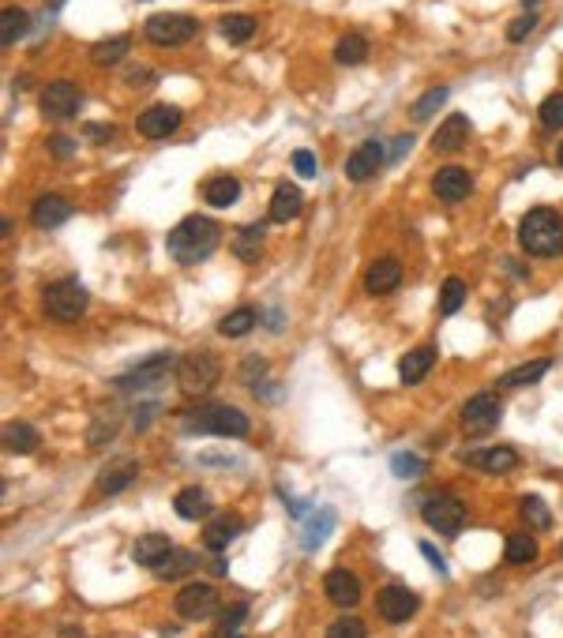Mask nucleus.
Listing matches in <instances>:
<instances>
[{"mask_svg": "<svg viewBox=\"0 0 563 638\" xmlns=\"http://www.w3.org/2000/svg\"><path fill=\"white\" fill-rule=\"evenodd\" d=\"M241 529H244V518L233 515V510H225V515H215L211 522H207L203 529V545L211 548V552H225L229 545H233L241 537Z\"/></svg>", "mask_w": 563, "mask_h": 638, "instance_id": "19", "label": "nucleus"}, {"mask_svg": "<svg viewBox=\"0 0 563 638\" xmlns=\"http://www.w3.org/2000/svg\"><path fill=\"white\" fill-rule=\"evenodd\" d=\"M225 638H244V634H225Z\"/></svg>", "mask_w": 563, "mask_h": 638, "instance_id": "56", "label": "nucleus"}, {"mask_svg": "<svg viewBox=\"0 0 563 638\" xmlns=\"http://www.w3.org/2000/svg\"><path fill=\"white\" fill-rule=\"evenodd\" d=\"M83 136L94 139V143H110L117 136V128L113 124H83Z\"/></svg>", "mask_w": 563, "mask_h": 638, "instance_id": "48", "label": "nucleus"}, {"mask_svg": "<svg viewBox=\"0 0 563 638\" xmlns=\"http://www.w3.org/2000/svg\"><path fill=\"white\" fill-rule=\"evenodd\" d=\"M128 34H117V38H106V41H98L94 46V53H91V60L94 64H101V68H110V64H117V60H124L128 57Z\"/></svg>", "mask_w": 563, "mask_h": 638, "instance_id": "38", "label": "nucleus"}, {"mask_svg": "<svg viewBox=\"0 0 563 638\" xmlns=\"http://www.w3.org/2000/svg\"><path fill=\"white\" fill-rule=\"evenodd\" d=\"M335 522H339L335 507H316V510H312V515L304 518V526H301V548H304V552L323 548L327 537H330V529H335Z\"/></svg>", "mask_w": 563, "mask_h": 638, "instance_id": "20", "label": "nucleus"}, {"mask_svg": "<svg viewBox=\"0 0 563 638\" xmlns=\"http://www.w3.org/2000/svg\"><path fill=\"white\" fill-rule=\"evenodd\" d=\"M72 215H75L72 203L65 196H53V191H49V196H41V199H34V207H31V222L38 229H57V226H65Z\"/></svg>", "mask_w": 563, "mask_h": 638, "instance_id": "21", "label": "nucleus"}, {"mask_svg": "<svg viewBox=\"0 0 563 638\" xmlns=\"http://www.w3.org/2000/svg\"><path fill=\"white\" fill-rule=\"evenodd\" d=\"M432 365H435V346H417L399 360V379L406 387H417L432 372Z\"/></svg>", "mask_w": 563, "mask_h": 638, "instance_id": "24", "label": "nucleus"}, {"mask_svg": "<svg viewBox=\"0 0 563 638\" xmlns=\"http://www.w3.org/2000/svg\"><path fill=\"white\" fill-rule=\"evenodd\" d=\"M541 124L549 128V132H556V128H563V91L559 94H549L545 102H541Z\"/></svg>", "mask_w": 563, "mask_h": 638, "instance_id": "44", "label": "nucleus"}, {"mask_svg": "<svg viewBox=\"0 0 563 638\" xmlns=\"http://www.w3.org/2000/svg\"><path fill=\"white\" fill-rule=\"evenodd\" d=\"M139 410H143V413L136 417V429H147V421L158 413V406H154V402H147V406H139Z\"/></svg>", "mask_w": 563, "mask_h": 638, "instance_id": "54", "label": "nucleus"}, {"mask_svg": "<svg viewBox=\"0 0 563 638\" xmlns=\"http://www.w3.org/2000/svg\"><path fill=\"white\" fill-rule=\"evenodd\" d=\"M27 31H31V15L23 8H4V15H0V46L12 49Z\"/></svg>", "mask_w": 563, "mask_h": 638, "instance_id": "32", "label": "nucleus"}, {"mask_svg": "<svg viewBox=\"0 0 563 638\" xmlns=\"http://www.w3.org/2000/svg\"><path fill=\"white\" fill-rule=\"evenodd\" d=\"M365 57H368V38L365 34H342L339 38V46H335V60L339 64H365Z\"/></svg>", "mask_w": 563, "mask_h": 638, "instance_id": "37", "label": "nucleus"}, {"mask_svg": "<svg viewBox=\"0 0 563 638\" xmlns=\"http://www.w3.org/2000/svg\"><path fill=\"white\" fill-rule=\"evenodd\" d=\"M537 19H541L537 12H523V15H518L515 23L507 27V41H523L526 34H533V31H537Z\"/></svg>", "mask_w": 563, "mask_h": 638, "instance_id": "45", "label": "nucleus"}, {"mask_svg": "<svg viewBox=\"0 0 563 638\" xmlns=\"http://www.w3.org/2000/svg\"><path fill=\"white\" fill-rule=\"evenodd\" d=\"M323 638H368V627H365V620H357V616H342V620H335L327 627Z\"/></svg>", "mask_w": 563, "mask_h": 638, "instance_id": "43", "label": "nucleus"}, {"mask_svg": "<svg viewBox=\"0 0 563 638\" xmlns=\"http://www.w3.org/2000/svg\"><path fill=\"white\" fill-rule=\"evenodd\" d=\"M447 94H451L447 87H432V91H425L421 98L413 102V110H409V113H413V120H428V117H432V113H435V110H440V105L447 102Z\"/></svg>", "mask_w": 563, "mask_h": 638, "instance_id": "42", "label": "nucleus"}, {"mask_svg": "<svg viewBox=\"0 0 563 638\" xmlns=\"http://www.w3.org/2000/svg\"><path fill=\"white\" fill-rule=\"evenodd\" d=\"M177 379H180V391L184 394H207L222 379V365L215 353L196 350L177 360Z\"/></svg>", "mask_w": 563, "mask_h": 638, "instance_id": "5", "label": "nucleus"}, {"mask_svg": "<svg viewBox=\"0 0 563 638\" xmlns=\"http://www.w3.org/2000/svg\"><path fill=\"white\" fill-rule=\"evenodd\" d=\"M518 244H523L530 255H559L563 252V215L552 207H533L530 215L518 222Z\"/></svg>", "mask_w": 563, "mask_h": 638, "instance_id": "3", "label": "nucleus"}, {"mask_svg": "<svg viewBox=\"0 0 563 638\" xmlns=\"http://www.w3.org/2000/svg\"><path fill=\"white\" fill-rule=\"evenodd\" d=\"M203 199L211 207H233L241 199V181L229 177V173H218V177H211L203 184Z\"/></svg>", "mask_w": 563, "mask_h": 638, "instance_id": "28", "label": "nucleus"}, {"mask_svg": "<svg viewBox=\"0 0 563 638\" xmlns=\"http://www.w3.org/2000/svg\"><path fill=\"white\" fill-rule=\"evenodd\" d=\"M466 462L485 474H511L518 470V451L515 447H485V451H473Z\"/></svg>", "mask_w": 563, "mask_h": 638, "instance_id": "23", "label": "nucleus"}, {"mask_svg": "<svg viewBox=\"0 0 563 638\" xmlns=\"http://www.w3.org/2000/svg\"><path fill=\"white\" fill-rule=\"evenodd\" d=\"M173 552V545H170V537L165 534H143V537H136V545H132V560L139 563V567H158L165 556Z\"/></svg>", "mask_w": 563, "mask_h": 638, "instance_id": "26", "label": "nucleus"}, {"mask_svg": "<svg viewBox=\"0 0 563 638\" xmlns=\"http://www.w3.org/2000/svg\"><path fill=\"white\" fill-rule=\"evenodd\" d=\"M421 556H425V560L435 567V574H447V563H444V556H440V552H435L428 541H421Z\"/></svg>", "mask_w": 563, "mask_h": 638, "instance_id": "52", "label": "nucleus"}, {"mask_svg": "<svg viewBox=\"0 0 563 638\" xmlns=\"http://www.w3.org/2000/svg\"><path fill=\"white\" fill-rule=\"evenodd\" d=\"M323 593H327L330 605L353 608V605L361 601V579L353 571H346V567H335V571L323 574Z\"/></svg>", "mask_w": 563, "mask_h": 638, "instance_id": "15", "label": "nucleus"}, {"mask_svg": "<svg viewBox=\"0 0 563 638\" xmlns=\"http://www.w3.org/2000/svg\"><path fill=\"white\" fill-rule=\"evenodd\" d=\"M244 616H248V605H244V601L233 605V608H225V612H222V624H218L222 638H225V634H237V627L244 624Z\"/></svg>", "mask_w": 563, "mask_h": 638, "instance_id": "46", "label": "nucleus"}, {"mask_svg": "<svg viewBox=\"0 0 563 638\" xmlns=\"http://www.w3.org/2000/svg\"><path fill=\"white\" fill-rule=\"evenodd\" d=\"M294 169H297V177H316L320 173V162H316V155L312 151H294Z\"/></svg>", "mask_w": 563, "mask_h": 638, "instance_id": "47", "label": "nucleus"}, {"mask_svg": "<svg viewBox=\"0 0 563 638\" xmlns=\"http://www.w3.org/2000/svg\"><path fill=\"white\" fill-rule=\"evenodd\" d=\"M136 477H139V462H136V458H120V462H113L110 470L98 477V488H101L106 496H117V492H124V488H128Z\"/></svg>", "mask_w": 563, "mask_h": 638, "instance_id": "27", "label": "nucleus"}, {"mask_svg": "<svg viewBox=\"0 0 563 638\" xmlns=\"http://www.w3.org/2000/svg\"><path fill=\"white\" fill-rule=\"evenodd\" d=\"M218 31H222V38H225V41H233V46H241V41H248V38L256 34V19H252V15H241V12H233V15H222Z\"/></svg>", "mask_w": 563, "mask_h": 638, "instance_id": "35", "label": "nucleus"}, {"mask_svg": "<svg viewBox=\"0 0 563 638\" xmlns=\"http://www.w3.org/2000/svg\"><path fill=\"white\" fill-rule=\"evenodd\" d=\"M218 612V589L211 582H184L177 593V616L180 620H211Z\"/></svg>", "mask_w": 563, "mask_h": 638, "instance_id": "10", "label": "nucleus"}, {"mask_svg": "<svg viewBox=\"0 0 563 638\" xmlns=\"http://www.w3.org/2000/svg\"><path fill=\"white\" fill-rule=\"evenodd\" d=\"M518 510H523V518H526L530 529H549L552 526V510H549V503L541 500V496H523Z\"/></svg>", "mask_w": 563, "mask_h": 638, "instance_id": "39", "label": "nucleus"}, {"mask_svg": "<svg viewBox=\"0 0 563 638\" xmlns=\"http://www.w3.org/2000/svg\"><path fill=\"white\" fill-rule=\"evenodd\" d=\"M462 305H466V282L451 274V279L444 282V289H440V312H444V315H454Z\"/></svg>", "mask_w": 563, "mask_h": 638, "instance_id": "41", "label": "nucleus"}, {"mask_svg": "<svg viewBox=\"0 0 563 638\" xmlns=\"http://www.w3.org/2000/svg\"><path fill=\"white\" fill-rule=\"evenodd\" d=\"M470 132H473L470 117H462V113H451L440 128H435V136H432V151H440V155H454V151H462L466 139H470Z\"/></svg>", "mask_w": 563, "mask_h": 638, "instance_id": "18", "label": "nucleus"}, {"mask_svg": "<svg viewBox=\"0 0 563 638\" xmlns=\"http://www.w3.org/2000/svg\"><path fill=\"white\" fill-rule=\"evenodd\" d=\"M124 79H128V87H151L154 72L151 68H128V75H124Z\"/></svg>", "mask_w": 563, "mask_h": 638, "instance_id": "51", "label": "nucleus"}, {"mask_svg": "<svg viewBox=\"0 0 563 638\" xmlns=\"http://www.w3.org/2000/svg\"><path fill=\"white\" fill-rule=\"evenodd\" d=\"M196 567H199V556H196V552L173 548L170 556H165V560L154 567V574H158V579H165V582H173V579H184V574H192Z\"/></svg>", "mask_w": 563, "mask_h": 638, "instance_id": "30", "label": "nucleus"}, {"mask_svg": "<svg viewBox=\"0 0 563 638\" xmlns=\"http://www.w3.org/2000/svg\"><path fill=\"white\" fill-rule=\"evenodd\" d=\"M399 282H402V263L394 260V255H380L368 270H365V289L372 293V297H387V293H394L399 289Z\"/></svg>", "mask_w": 563, "mask_h": 638, "instance_id": "17", "label": "nucleus"}, {"mask_svg": "<svg viewBox=\"0 0 563 638\" xmlns=\"http://www.w3.org/2000/svg\"><path fill=\"white\" fill-rule=\"evenodd\" d=\"M38 429L34 424H27V421H12V424H4V447L12 455H34L38 451Z\"/></svg>", "mask_w": 563, "mask_h": 638, "instance_id": "29", "label": "nucleus"}, {"mask_svg": "<svg viewBox=\"0 0 563 638\" xmlns=\"http://www.w3.org/2000/svg\"><path fill=\"white\" fill-rule=\"evenodd\" d=\"M173 510L184 518V522H203V518H211V510H215V503H211V496L203 492V488H180L177 492V500H173Z\"/></svg>", "mask_w": 563, "mask_h": 638, "instance_id": "25", "label": "nucleus"}, {"mask_svg": "<svg viewBox=\"0 0 563 638\" xmlns=\"http://www.w3.org/2000/svg\"><path fill=\"white\" fill-rule=\"evenodd\" d=\"M173 365H177V357L170 350H162V353H154L147 360H139V365L128 368L124 376H117L113 383H117L120 391H147V387H154L158 379H165V372H170Z\"/></svg>", "mask_w": 563, "mask_h": 638, "instance_id": "8", "label": "nucleus"}, {"mask_svg": "<svg viewBox=\"0 0 563 638\" xmlns=\"http://www.w3.org/2000/svg\"><path fill=\"white\" fill-rule=\"evenodd\" d=\"M199 31V23L192 15H180V12H162V15H151L143 34L154 46H184V41H192Z\"/></svg>", "mask_w": 563, "mask_h": 638, "instance_id": "6", "label": "nucleus"}, {"mask_svg": "<svg viewBox=\"0 0 563 638\" xmlns=\"http://www.w3.org/2000/svg\"><path fill=\"white\" fill-rule=\"evenodd\" d=\"M409 146H413V136H394V146H391L387 162H399L402 155H409Z\"/></svg>", "mask_w": 563, "mask_h": 638, "instance_id": "53", "label": "nucleus"}, {"mask_svg": "<svg viewBox=\"0 0 563 638\" xmlns=\"http://www.w3.org/2000/svg\"><path fill=\"white\" fill-rule=\"evenodd\" d=\"M383 162H387L383 143H380V139H365L357 151L346 158V177H349L353 184H365V181H372L375 173H380Z\"/></svg>", "mask_w": 563, "mask_h": 638, "instance_id": "12", "label": "nucleus"}, {"mask_svg": "<svg viewBox=\"0 0 563 638\" xmlns=\"http://www.w3.org/2000/svg\"><path fill=\"white\" fill-rule=\"evenodd\" d=\"M559 165H563V143H559Z\"/></svg>", "mask_w": 563, "mask_h": 638, "instance_id": "55", "label": "nucleus"}, {"mask_svg": "<svg viewBox=\"0 0 563 638\" xmlns=\"http://www.w3.org/2000/svg\"><path fill=\"white\" fill-rule=\"evenodd\" d=\"M537 541L530 537V534H511L507 537V545H504V560L507 563H515V567H523V563H533L537 560Z\"/></svg>", "mask_w": 563, "mask_h": 638, "instance_id": "34", "label": "nucleus"}, {"mask_svg": "<svg viewBox=\"0 0 563 638\" xmlns=\"http://www.w3.org/2000/svg\"><path fill=\"white\" fill-rule=\"evenodd\" d=\"M304 210V196H301V188L297 184H278L275 188V196H270V222H278V226H286V222H294L297 215Z\"/></svg>", "mask_w": 563, "mask_h": 638, "instance_id": "22", "label": "nucleus"}, {"mask_svg": "<svg viewBox=\"0 0 563 638\" xmlns=\"http://www.w3.org/2000/svg\"><path fill=\"white\" fill-rule=\"evenodd\" d=\"M180 429L184 432H196V436H225V439H241L248 436V417L237 406H225V402H207V406H192L180 417Z\"/></svg>", "mask_w": 563, "mask_h": 638, "instance_id": "2", "label": "nucleus"}, {"mask_svg": "<svg viewBox=\"0 0 563 638\" xmlns=\"http://www.w3.org/2000/svg\"><path fill=\"white\" fill-rule=\"evenodd\" d=\"M499 417H504L499 398L492 391H477L473 398H466V406H462V429L473 432V436H485L499 424Z\"/></svg>", "mask_w": 563, "mask_h": 638, "instance_id": "9", "label": "nucleus"}, {"mask_svg": "<svg viewBox=\"0 0 563 638\" xmlns=\"http://www.w3.org/2000/svg\"><path fill=\"white\" fill-rule=\"evenodd\" d=\"M184 113L177 110V105H151V110H143L136 128H139V136H147V139H165V136H173L177 128H180Z\"/></svg>", "mask_w": 563, "mask_h": 638, "instance_id": "14", "label": "nucleus"}, {"mask_svg": "<svg viewBox=\"0 0 563 638\" xmlns=\"http://www.w3.org/2000/svg\"><path fill=\"white\" fill-rule=\"evenodd\" d=\"M38 105H41V113H46L49 120H68V117H75V110L83 105V94H79L75 83H68V79H53L49 87L41 91Z\"/></svg>", "mask_w": 563, "mask_h": 638, "instance_id": "11", "label": "nucleus"}, {"mask_svg": "<svg viewBox=\"0 0 563 638\" xmlns=\"http://www.w3.org/2000/svg\"><path fill=\"white\" fill-rule=\"evenodd\" d=\"M391 474L399 477V481H417V477L425 474V458H421V455H413V451L391 455Z\"/></svg>", "mask_w": 563, "mask_h": 638, "instance_id": "40", "label": "nucleus"}, {"mask_svg": "<svg viewBox=\"0 0 563 638\" xmlns=\"http://www.w3.org/2000/svg\"><path fill=\"white\" fill-rule=\"evenodd\" d=\"M263 252V226H241V233L233 237V255L241 263H256Z\"/></svg>", "mask_w": 563, "mask_h": 638, "instance_id": "33", "label": "nucleus"}, {"mask_svg": "<svg viewBox=\"0 0 563 638\" xmlns=\"http://www.w3.org/2000/svg\"><path fill=\"white\" fill-rule=\"evenodd\" d=\"M256 319H260L256 308H233V312H229L222 323H218V334H222V338H244L248 331L256 327Z\"/></svg>", "mask_w": 563, "mask_h": 638, "instance_id": "36", "label": "nucleus"}, {"mask_svg": "<svg viewBox=\"0 0 563 638\" xmlns=\"http://www.w3.org/2000/svg\"><path fill=\"white\" fill-rule=\"evenodd\" d=\"M49 151H53V158H72L75 155V139L72 136H49Z\"/></svg>", "mask_w": 563, "mask_h": 638, "instance_id": "49", "label": "nucleus"}, {"mask_svg": "<svg viewBox=\"0 0 563 638\" xmlns=\"http://www.w3.org/2000/svg\"><path fill=\"white\" fill-rule=\"evenodd\" d=\"M549 368H552V360H549V357L530 360V365H518V368H511V372L499 376V387H507V391H515V387H530V383H537Z\"/></svg>", "mask_w": 563, "mask_h": 638, "instance_id": "31", "label": "nucleus"}, {"mask_svg": "<svg viewBox=\"0 0 563 638\" xmlns=\"http://www.w3.org/2000/svg\"><path fill=\"white\" fill-rule=\"evenodd\" d=\"M432 188H435V196H440L444 203H462L473 191V177H470L466 165H444L440 173H435Z\"/></svg>", "mask_w": 563, "mask_h": 638, "instance_id": "16", "label": "nucleus"}, {"mask_svg": "<svg viewBox=\"0 0 563 638\" xmlns=\"http://www.w3.org/2000/svg\"><path fill=\"white\" fill-rule=\"evenodd\" d=\"M41 305H46V315L57 319V323H75V319L87 312L91 297L83 289L79 279H60V282H49L46 293H41Z\"/></svg>", "mask_w": 563, "mask_h": 638, "instance_id": "4", "label": "nucleus"}, {"mask_svg": "<svg viewBox=\"0 0 563 638\" xmlns=\"http://www.w3.org/2000/svg\"><path fill=\"white\" fill-rule=\"evenodd\" d=\"M218 244H222V229H218L211 218H203V215H192V218L177 222V226L170 229V237H165V248H170V255H173L177 263H184V267L203 263Z\"/></svg>", "mask_w": 563, "mask_h": 638, "instance_id": "1", "label": "nucleus"}, {"mask_svg": "<svg viewBox=\"0 0 563 638\" xmlns=\"http://www.w3.org/2000/svg\"><path fill=\"white\" fill-rule=\"evenodd\" d=\"M417 608H421V598L406 586H387V589H380V598H375V612H380L387 624H406Z\"/></svg>", "mask_w": 563, "mask_h": 638, "instance_id": "13", "label": "nucleus"}, {"mask_svg": "<svg viewBox=\"0 0 563 638\" xmlns=\"http://www.w3.org/2000/svg\"><path fill=\"white\" fill-rule=\"evenodd\" d=\"M263 372H267V360H263V357H248L244 365H241V376H244L248 383H256L252 376H263Z\"/></svg>", "mask_w": 563, "mask_h": 638, "instance_id": "50", "label": "nucleus"}, {"mask_svg": "<svg viewBox=\"0 0 563 638\" xmlns=\"http://www.w3.org/2000/svg\"><path fill=\"white\" fill-rule=\"evenodd\" d=\"M421 518L435 529V534L454 537L458 529H462V522H466V507L458 503L451 492H432L425 500V507H421Z\"/></svg>", "mask_w": 563, "mask_h": 638, "instance_id": "7", "label": "nucleus"}]
</instances>
